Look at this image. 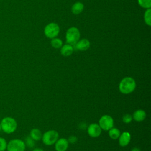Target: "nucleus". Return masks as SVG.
Here are the masks:
<instances>
[{"instance_id": "26", "label": "nucleus", "mask_w": 151, "mask_h": 151, "mask_svg": "<svg viewBox=\"0 0 151 151\" xmlns=\"http://www.w3.org/2000/svg\"><path fill=\"white\" fill-rule=\"evenodd\" d=\"M1 124H0V130H1Z\"/></svg>"}, {"instance_id": "12", "label": "nucleus", "mask_w": 151, "mask_h": 151, "mask_svg": "<svg viewBox=\"0 0 151 151\" xmlns=\"http://www.w3.org/2000/svg\"><path fill=\"white\" fill-rule=\"evenodd\" d=\"M146 117V112L142 109H139L136 110L133 114L132 117L136 122H142Z\"/></svg>"}, {"instance_id": "17", "label": "nucleus", "mask_w": 151, "mask_h": 151, "mask_svg": "<svg viewBox=\"0 0 151 151\" xmlns=\"http://www.w3.org/2000/svg\"><path fill=\"white\" fill-rule=\"evenodd\" d=\"M51 45L55 48H59L62 46L63 42L59 38H53L51 41Z\"/></svg>"}, {"instance_id": "14", "label": "nucleus", "mask_w": 151, "mask_h": 151, "mask_svg": "<svg viewBox=\"0 0 151 151\" xmlns=\"http://www.w3.org/2000/svg\"><path fill=\"white\" fill-rule=\"evenodd\" d=\"M42 133L37 128L32 129L30 132V137L34 140L37 141L42 139Z\"/></svg>"}, {"instance_id": "1", "label": "nucleus", "mask_w": 151, "mask_h": 151, "mask_svg": "<svg viewBox=\"0 0 151 151\" xmlns=\"http://www.w3.org/2000/svg\"><path fill=\"white\" fill-rule=\"evenodd\" d=\"M136 81L131 77H126L120 82L119 88L120 91L124 94H128L132 93L136 88Z\"/></svg>"}, {"instance_id": "20", "label": "nucleus", "mask_w": 151, "mask_h": 151, "mask_svg": "<svg viewBox=\"0 0 151 151\" xmlns=\"http://www.w3.org/2000/svg\"><path fill=\"white\" fill-rule=\"evenodd\" d=\"M7 147V143L5 139L0 137V151H5Z\"/></svg>"}, {"instance_id": "21", "label": "nucleus", "mask_w": 151, "mask_h": 151, "mask_svg": "<svg viewBox=\"0 0 151 151\" xmlns=\"http://www.w3.org/2000/svg\"><path fill=\"white\" fill-rule=\"evenodd\" d=\"M132 119H133L132 116L129 114H126L123 117V122L127 124L130 123L132 122Z\"/></svg>"}, {"instance_id": "2", "label": "nucleus", "mask_w": 151, "mask_h": 151, "mask_svg": "<svg viewBox=\"0 0 151 151\" xmlns=\"http://www.w3.org/2000/svg\"><path fill=\"white\" fill-rule=\"evenodd\" d=\"M1 126L2 130L6 133H13L17 127L16 120L9 117L4 118L1 123Z\"/></svg>"}, {"instance_id": "25", "label": "nucleus", "mask_w": 151, "mask_h": 151, "mask_svg": "<svg viewBox=\"0 0 151 151\" xmlns=\"http://www.w3.org/2000/svg\"><path fill=\"white\" fill-rule=\"evenodd\" d=\"M131 151H140V150L139 148L134 147V148H133Z\"/></svg>"}, {"instance_id": "8", "label": "nucleus", "mask_w": 151, "mask_h": 151, "mask_svg": "<svg viewBox=\"0 0 151 151\" xmlns=\"http://www.w3.org/2000/svg\"><path fill=\"white\" fill-rule=\"evenodd\" d=\"M87 133L92 137H99L101 133V129L99 124L91 123L87 127Z\"/></svg>"}, {"instance_id": "10", "label": "nucleus", "mask_w": 151, "mask_h": 151, "mask_svg": "<svg viewBox=\"0 0 151 151\" xmlns=\"http://www.w3.org/2000/svg\"><path fill=\"white\" fill-rule=\"evenodd\" d=\"M130 139H131V136L129 132H123L122 134H120V136L119 137V145L122 147L126 146L130 143Z\"/></svg>"}, {"instance_id": "11", "label": "nucleus", "mask_w": 151, "mask_h": 151, "mask_svg": "<svg viewBox=\"0 0 151 151\" xmlns=\"http://www.w3.org/2000/svg\"><path fill=\"white\" fill-rule=\"evenodd\" d=\"M74 48L80 51L87 50L90 47V42L87 39H82L78 41L74 45Z\"/></svg>"}, {"instance_id": "16", "label": "nucleus", "mask_w": 151, "mask_h": 151, "mask_svg": "<svg viewBox=\"0 0 151 151\" xmlns=\"http://www.w3.org/2000/svg\"><path fill=\"white\" fill-rule=\"evenodd\" d=\"M108 131H109V135L110 137L112 139H114V140L117 139L120 135V132L117 128L113 127L111 129H110Z\"/></svg>"}, {"instance_id": "9", "label": "nucleus", "mask_w": 151, "mask_h": 151, "mask_svg": "<svg viewBox=\"0 0 151 151\" xmlns=\"http://www.w3.org/2000/svg\"><path fill=\"white\" fill-rule=\"evenodd\" d=\"M55 144V149L56 151H66L68 147V142L65 138L58 139Z\"/></svg>"}, {"instance_id": "22", "label": "nucleus", "mask_w": 151, "mask_h": 151, "mask_svg": "<svg viewBox=\"0 0 151 151\" xmlns=\"http://www.w3.org/2000/svg\"><path fill=\"white\" fill-rule=\"evenodd\" d=\"M26 144L28 147H32L34 146V140L30 136L27 137L26 139Z\"/></svg>"}, {"instance_id": "4", "label": "nucleus", "mask_w": 151, "mask_h": 151, "mask_svg": "<svg viewBox=\"0 0 151 151\" xmlns=\"http://www.w3.org/2000/svg\"><path fill=\"white\" fill-rule=\"evenodd\" d=\"M80 38V32L76 27L70 28L66 32V41L67 42L73 46L78 41Z\"/></svg>"}, {"instance_id": "7", "label": "nucleus", "mask_w": 151, "mask_h": 151, "mask_svg": "<svg viewBox=\"0 0 151 151\" xmlns=\"http://www.w3.org/2000/svg\"><path fill=\"white\" fill-rule=\"evenodd\" d=\"M60 28L58 25L55 23H50L47 25L44 29L45 35L50 38H53L55 37L59 33Z\"/></svg>"}, {"instance_id": "19", "label": "nucleus", "mask_w": 151, "mask_h": 151, "mask_svg": "<svg viewBox=\"0 0 151 151\" xmlns=\"http://www.w3.org/2000/svg\"><path fill=\"white\" fill-rule=\"evenodd\" d=\"M139 4L145 8H149L151 6V0H138Z\"/></svg>"}, {"instance_id": "24", "label": "nucleus", "mask_w": 151, "mask_h": 151, "mask_svg": "<svg viewBox=\"0 0 151 151\" xmlns=\"http://www.w3.org/2000/svg\"><path fill=\"white\" fill-rule=\"evenodd\" d=\"M32 151H44V150L41 148H36V149H34Z\"/></svg>"}, {"instance_id": "13", "label": "nucleus", "mask_w": 151, "mask_h": 151, "mask_svg": "<svg viewBox=\"0 0 151 151\" xmlns=\"http://www.w3.org/2000/svg\"><path fill=\"white\" fill-rule=\"evenodd\" d=\"M73 47L70 44H65L63 45L61 49V54L65 57L70 55L73 52Z\"/></svg>"}, {"instance_id": "23", "label": "nucleus", "mask_w": 151, "mask_h": 151, "mask_svg": "<svg viewBox=\"0 0 151 151\" xmlns=\"http://www.w3.org/2000/svg\"><path fill=\"white\" fill-rule=\"evenodd\" d=\"M68 143H74L77 141V137L74 136H71L70 137H69L68 139L67 140Z\"/></svg>"}, {"instance_id": "6", "label": "nucleus", "mask_w": 151, "mask_h": 151, "mask_svg": "<svg viewBox=\"0 0 151 151\" xmlns=\"http://www.w3.org/2000/svg\"><path fill=\"white\" fill-rule=\"evenodd\" d=\"M114 121L112 117L109 115H103L101 117L99 122V125L101 130L108 131L113 127Z\"/></svg>"}, {"instance_id": "5", "label": "nucleus", "mask_w": 151, "mask_h": 151, "mask_svg": "<svg viewBox=\"0 0 151 151\" xmlns=\"http://www.w3.org/2000/svg\"><path fill=\"white\" fill-rule=\"evenodd\" d=\"M6 148L8 151H24L25 144L20 139H13L9 142Z\"/></svg>"}, {"instance_id": "18", "label": "nucleus", "mask_w": 151, "mask_h": 151, "mask_svg": "<svg viewBox=\"0 0 151 151\" xmlns=\"http://www.w3.org/2000/svg\"><path fill=\"white\" fill-rule=\"evenodd\" d=\"M150 14H151V9L150 8H149L148 9H147L145 13V21L146 24H147L148 25H151V22H150Z\"/></svg>"}, {"instance_id": "3", "label": "nucleus", "mask_w": 151, "mask_h": 151, "mask_svg": "<svg viewBox=\"0 0 151 151\" xmlns=\"http://www.w3.org/2000/svg\"><path fill=\"white\" fill-rule=\"evenodd\" d=\"M58 133L54 130H50L45 132L42 136V140L44 144L47 146L54 145L58 139Z\"/></svg>"}, {"instance_id": "15", "label": "nucleus", "mask_w": 151, "mask_h": 151, "mask_svg": "<svg viewBox=\"0 0 151 151\" xmlns=\"http://www.w3.org/2000/svg\"><path fill=\"white\" fill-rule=\"evenodd\" d=\"M83 8H84V5L82 3L76 2L73 5L71 8V11L73 14H78L82 12V11L83 10Z\"/></svg>"}]
</instances>
